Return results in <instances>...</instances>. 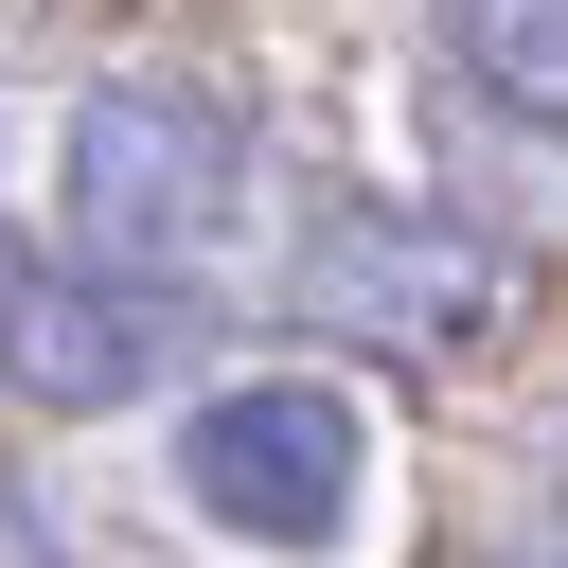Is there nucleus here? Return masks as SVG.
I'll use <instances>...</instances> for the list:
<instances>
[{"label":"nucleus","instance_id":"nucleus-5","mask_svg":"<svg viewBox=\"0 0 568 568\" xmlns=\"http://www.w3.org/2000/svg\"><path fill=\"white\" fill-rule=\"evenodd\" d=\"M444 53L479 71V106L568 124V0H444Z\"/></svg>","mask_w":568,"mask_h":568},{"label":"nucleus","instance_id":"nucleus-3","mask_svg":"<svg viewBox=\"0 0 568 568\" xmlns=\"http://www.w3.org/2000/svg\"><path fill=\"white\" fill-rule=\"evenodd\" d=\"M178 337H195V284L178 266L71 248V266H18L0 284V390L18 408H124L142 373H178Z\"/></svg>","mask_w":568,"mask_h":568},{"label":"nucleus","instance_id":"nucleus-4","mask_svg":"<svg viewBox=\"0 0 568 568\" xmlns=\"http://www.w3.org/2000/svg\"><path fill=\"white\" fill-rule=\"evenodd\" d=\"M302 320L355 337V355H462V337H497V248L444 231V213H320Z\"/></svg>","mask_w":568,"mask_h":568},{"label":"nucleus","instance_id":"nucleus-6","mask_svg":"<svg viewBox=\"0 0 568 568\" xmlns=\"http://www.w3.org/2000/svg\"><path fill=\"white\" fill-rule=\"evenodd\" d=\"M0 568H53V515H36L18 479H0Z\"/></svg>","mask_w":568,"mask_h":568},{"label":"nucleus","instance_id":"nucleus-1","mask_svg":"<svg viewBox=\"0 0 568 568\" xmlns=\"http://www.w3.org/2000/svg\"><path fill=\"white\" fill-rule=\"evenodd\" d=\"M71 248L106 266H213L248 231V106L213 71H106L71 106Z\"/></svg>","mask_w":568,"mask_h":568},{"label":"nucleus","instance_id":"nucleus-2","mask_svg":"<svg viewBox=\"0 0 568 568\" xmlns=\"http://www.w3.org/2000/svg\"><path fill=\"white\" fill-rule=\"evenodd\" d=\"M178 497H195L231 550H337L355 497H373V426H355L337 373H231V390H195V426H178Z\"/></svg>","mask_w":568,"mask_h":568}]
</instances>
